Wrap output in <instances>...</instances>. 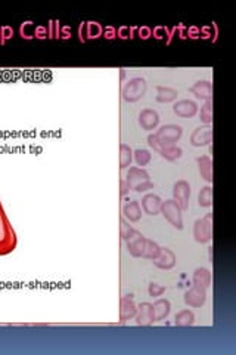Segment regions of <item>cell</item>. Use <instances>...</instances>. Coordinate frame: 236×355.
<instances>
[{"label": "cell", "instance_id": "1", "mask_svg": "<svg viewBox=\"0 0 236 355\" xmlns=\"http://www.w3.org/2000/svg\"><path fill=\"white\" fill-rule=\"evenodd\" d=\"M17 234H15V231L9 222V218L5 213L2 202H0V256L14 252L17 247Z\"/></svg>", "mask_w": 236, "mask_h": 355}, {"label": "cell", "instance_id": "2", "mask_svg": "<svg viewBox=\"0 0 236 355\" xmlns=\"http://www.w3.org/2000/svg\"><path fill=\"white\" fill-rule=\"evenodd\" d=\"M146 90H148L146 80L143 77H133L123 86L121 95L126 102H137L146 95Z\"/></svg>", "mask_w": 236, "mask_h": 355}, {"label": "cell", "instance_id": "3", "mask_svg": "<svg viewBox=\"0 0 236 355\" xmlns=\"http://www.w3.org/2000/svg\"><path fill=\"white\" fill-rule=\"evenodd\" d=\"M182 209L180 206L176 203L174 200H166L161 203V210L160 213H163V216L169 222L171 227H174L176 230H183V215H182Z\"/></svg>", "mask_w": 236, "mask_h": 355}, {"label": "cell", "instance_id": "4", "mask_svg": "<svg viewBox=\"0 0 236 355\" xmlns=\"http://www.w3.org/2000/svg\"><path fill=\"white\" fill-rule=\"evenodd\" d=\"M193 238L196 243H210L213 238V213H207L204 218L193 223Z\"/></svg>", "mask_w": 236, "mask_h": 355}, {"label": "cell", "instance_id": "5", "mask_svg": "<svg viewBox=\"0 0 236 355\" xmlns=\"http://www.w3.org/2000/svg\"><path fill=\"white\" fill-rule=\"evenodd\" d=\"M156 138L161 142V145H176V142L183 135V129L179 124H164L156 131Z\"/></svg>", "mask_w": 236, "mask_h": 355}, {"label": "cell", "instance_id": "6", "mask_svg": "<svg viewBox=\"0 0 236 355\" xmlns=\"http://www.w3.org/2000/svg\"><path fill=\"white\" fill-rule=\"evenodd\" d=\"M189 199H190V185L185 179H179L173 185V200L180 206L182 210L189 209Z\"/></svg>", "mask_w": 236, "mask_h": 355}, {"label": "cell", "instance_id": "7", "mask_svg": "<svg viewBox=\"0 0 236 355\" xmlns=\"http://www.w3.org/2000/svg\"><path fill=\"white\" fill-rule=\"evenodd\" d=\"M213 126L211 124H203L200 127H196L192 135H190V144L193 147H205V145H211L213 142Z\"/></svg>", "mask_w": 236, "mask_h": 355}, {"label": "cell", "instance_id": "8", "mask_svg": "<svg viewBox=\"0 0 236 355\" xmlns=\"http://www.w3.org/2000/svg\"><path fill=\"white\" fill-rule=\"evenodd\" d=\"M183 299H185V304L190 308H201L207 301V288L192 286L185 292Z\"/></svg>", "mask_w": 236, "mask_h": 355}, {"label": "cell", "instance_id": "9", "mask_svg": "<svg viewBox=\"0 0 236 355\" xmlns=\"http://www.w3.org/2000/svg\"><path fill=\"white\" fill-rule=\"evenodd\" d=\"M137 311V305L133 301V295H124L120 301V321L126 322L133 320Z\"/></svg>", "mask_w": 236, "mask_h": 355}, {"label": "cell", "instance_id": "10", "mask_svg": "<svg viewBox=\"0 0 236 355\" xmlns=\"http://www.w3.org/2000/svg\"><path fill=\"white\" fill-rule=\"evenodd\" d=\"M176 261H177V259H176V254H174V252H173L171 249H169V247H161L158 256H156L152 262H153V265H155L156 268L169 271L171 270V268H174Z\"/></svg>", "mask_w": 236, "mask_h": 355}, {"label": "cell", "instance_id": "11", "mask_svg": "<svg viewBox=\"0 0 236 355\" xmlns=\"http://www.w3.org/2000/svg\"><path fill=\"white\" fill-rule=\"evenodd\" d=\"M173 111L176 116L182 118H190L196 116L198 113V104L193 100H180L173 105Z\"/></svg>", "mask_w": 236, "mask_h": 355}, {"label": "cell", "instance_id": "12", "mask_svg": "<svg viewBox=\"0 0 236 355\" xmlns=\"http://www.w3.org/2000/svg\"><path fill=\"white\" fill-rule=\"evenodd\" d=\"M139 124L143 131H153L160 124V116L155 110L145 108L139 113Z\"/></svg>", "mask_w": 236, "mask_h": 355}, {"label": "cell", "instance_id": "13", "mask_svg": "<svg viewBox=\"0 0 236 355\" xmlns=\"http://www.w3.org/2000/svg\"><path fill=\"white\" fill-rule=\"evenodd\" d=\"M190 93L195 95L198 100H203V101H208V100H213V93H214V89H213V83L208 82V80H200L196 83L189 87Z\"/></svg>", "mask_w": 236, "mask_h": 355}, {"label": "cell", "instance_id": "14", "mask_svg": "<svg viewBox=\"0 0 236 355\" xmlns=\"http://www.w3.org/2000/svg\"><path fill=\"white\" fill-rule=\"evenodd\" d=\"M161 203H163V200H161L160 196H156V194H146L142 199V209L145 210L146 215L155 216L161 210Z\"/></svg>", "mask_w": 236, "mask_h": 355}, {"label": "cell", "instance_id": "15", "mask_svg": "<svg viewBox=\"0 0 236 355\" xmlns=\"http://www.w3.org/2000/svg\"><path fill=\"white\" fill-rule=\"evenodd\" d=\"M146 246V237H143L140 233H137L132 240L127 241V250L133 257H143Z\"/></svg>", "mask_w": 236, "mask_h": 355}, {"label": "cell", "instance_id": "16", "mask_svg": "<svg viewBox=\"0 0 236 355\" xmlns=\"http://www.w3.org/2000/svg\"><path fill=\"white\" fill-rule=\"evenodd\" d=\"M136 322L139 326H148L153 322V312H152V304L149 302H142L137 306L136 311Z\"/></svg>", "mask_w": 236, "mask_h": 355}, {"label": "cell", "instance_id": "17", "mask_svg": "<svg viewBox=\"0 0 236 355\" xmlns=\"http://www.w3.org/2000/svg\"><path fill=\"white\" fill-rule=\"evenodd\" d=\"M196 163H198V169H200V175L203 178L204 181H207L208 184L213 182V160L210 155L204 154L201 157L196 158Z\"/></svg>", "mask_w": 236, "mask_h": 355}, {"label": "cell", "instance_id": "18", "mask_svg": "<svg viewBox=\"0 0 236 355\" xmlns=\"http://www.w3.org/2000/svg\"><path fill=\"white\" fill-rule=\"evenodd\" d=\"M151 176L143 168H127L126 172V181L130 184V186L133 188L137 184L143 182V181H149Z\"/></svg>", "mask_w": 236, "mask_h": 355}, {"label": "cell", "instance_id": "19", "mask_svg": "<svg viewBox=\"0 0 236 355\" xmlns=\"http://www.w3.org/2000/svg\"><path fill=\"white\" fill-rule=\"evenodd\" d=\"M171 311V304L167 299H158L152 304V312H153V322L163 321L167 318Z\"/></svg>", "mask_w": 236, "mask_h": 355}, {"label": "cell", "instance_id": "20", "mask_svg": "<svg viewBox=\"0 0 236 355\" xmlns=\"http://www.w3.org/2000/svg\"><path fill=\"white\" fill-rule=\"evenodd\" d=\"M123 215H124V219H129L130 222H139L140 218H142L140 203L137 200L127 202V203L123 206Z\"/></svg>", "mask_w": 236, "mask_h": 355}, {"label": "cell", "instance_id": "21", "mask_svg": "<svg viewBox=\"0 0 236 355\" xmlns=\"http://www.w3.org/2000/svg\"><path fill=\"white\" fill-rule=\"evenodd\" d=\"M192 281H193V286L208 288L210 284H211V271L208 270V268H204V267L196 268V270L193 271Z\"/></svg>", "mask_w": 236, "mask_h": 355}, {"label": "cell", "instance_id": "22", "mask_svg": "<svg viewBox=\"0 0 236 355\" xmlns=\"http://www.w3.org/2000/svg\"><path fill=\"white\" fill-rule=\"evenodd\" d=\"M179 92L170 86H156V101L163 104H169L177 100Z\"/></svg>", "mask_w": 236, "mask_h": 355}, {"label": "cell", "instance_id": "23", "mask_svg": "<svg viewBox=\"0 0 236 355\" xmlns=\"http://www.w3.org/2000/svg\"><path fill=\"white\" fill-rule=\"evenodd\" d=\"M160 154L169 162H176L183 155V150L177 145H163L160 150Z\"/></svg>", "mask_w": 236, "mask_h": 355}, {"label": "cell", "instance_id": "24", "mask_svg": "<svg viewBox=\"0 0 236 355\" xmlns=\"http://www.w3.org/2000/svg\"><path fill=\"white\" fill-rule=\"evenodd\" d=\"M133 160V150L127 144H120V168L127 169L130 168Z\"/></svg>", "mask_w": 236, "mask_h": 355}, {"label": "cell", "instance_id": "25", "mask_svg": "<svg viewBox=\"0 0 236 355\" xmlns=\"http://www.w3.org/2000/svg\"><path fill=\"white\" fill-rule=\"evenodd\" d=\"M174 322L179 327H189L195 322V314L190 309H182L176 314Z\"/></svg>", "mask_w": 236, "mask_h": 355}, {"label": "cell", "instance_id": "26", "mask_svg": "<svg viewBox=\"0 0 236 355\" xmlns=\"http://www.w3.org/2000/svg\"><path fill=\"white\" fill-rule=\"evenodd\" d=\"M133 158H135L136 165L139 168H143V166H148L149 162L152 158V154L149 150H145V148H137L133 151Z\"/></svg>", "mask_w": 236, "mask_h": 355}, {"label": "cell", "instance_id": "27", "mask_svg": "<svg viewBox=\"0 0 236 355\" xmlns=\"http://www.w3.org/2000/svg\"><path fill=\"white\" fill-rule=\"evenodd\" d=\"M120 223H121V225H120V236H121V240H123V241H126V243H127L129 240H132V238L139 233V231L135 230V228H133L127 220L124 219V218L120 220Z\"/></svg>", "mask_w": 236, "mask_h": 355}, {"label": "cell", "instance_id": "28", "mask_svg": "<svg viewBox=\"0 0 236 355\" xmlns=\"http://www.w3.org/2000/svg\"><path fill=\"white\" fill-rule=\"evenodd\" d=\"M198 204L201 207H211L213 206V188L211 186H204L200 189L198 194Z\"/></svg>", "mask_w": 236, "mask_h": 355}, {"label": "cell", "instance_id": "29", "mask_svg": "<svg viewBox=\"0 0 236 355\" xmlns=\"http://www.w3.org/2000/svg\"><path fill=\"white\" fill-rule=\"evenodd\" d=\"M200 120L204 124H211L213 123V100L204 102V105L200 110Z\"/></svg>", "mask_w": 236, "mask_h": 355}, {"label": "cell", "instance_id": "30", "mask_svg": "<svg viewBox=\"0 0 236 355\" xmlns=\"http://www.w3.org/2000/svg\"><path fill=\"white\" fill-rule=\"evenodd\" d=\"M160 249H161V247H160V244H158L156 241L146 238V246H145V253H143V257L153 261V259L158 256V253H160Z\"/></svg>", "mask_w": 236, "mask_h": 355}, {"label": "cell", "instance_id": "31", "mask_svg": "<svg viewBox=\"0 0 236 355\" xmlns=\"http://www.w3.org/2000/svg\"><path fill=\"white\" fill-rule=\"evenodd\" d=\"M103 33V28L99 22H87V40L89 39H98Z\"/></svg>", "mask_w": 236, "mask_h": 355}, {"label": "cell", "instance_id": "32", "mask_svg": "<svg viewBox=\"0 0 236 355\" xmlns=\"http://www.w3.org/2000/svg\"><path fill=\"white\" fill-rule=\"evenodd\" d=\"M34 30H35V25H34L33 22L28 21V22L21 24L19 33H21V37H22V39L30 40V39H34Z\"/></svg>", "mask_w": 236, "mask_h": 355}, {"label": "cell", "instance_id": "33", "mask_svg": "<svg viewBox=\"0 0 236 355\" xmlns=\"http://www.w3.org/2000/svg\"><path fill=\"white\" fill-rule=\"evenodd\" d=\"M148 293H149V296H152V298H160V296H163L166 293V287L161 286V284H158V283H151L148 286Z\"/></svg>", "mask_w": 236, "mask_h": 355}, {"label": "cell", "instance_id": "34", "mask_svg": "<svg viewBox=\"0 0 236 355\" xmlns=\"http://www.w3.org/2000/svg\"><path fill=\"white\" fill-rule=\"evenodd\" d=\"M153 37L158 39V40L167 39V42H170L171 33H170V30L167 27H155V28H153Z\"/></svg>", "mask_w": 236, "mask_h": 355}, {"label": "cell", "instance_id": "35", "mask_svg": "<svg viewBox=\"0 0 236 355\" xmlns=\"http://www.w3.org/2000/svg\"><path fill=\"white\" fill-rule=\"evenodd\" d=\"M14 37V28L12 27H9V25H5V27H2L0 28V43L2 45H5L9 39H12Z\"/></svg>", "mask_w": 236, "mask_h": 355}, {"label": "cell", "instance_id": "36", "mask_svg": "<svg viewBox=\"0 0 236 355\" xmlns=\"http://www.w3.org/2000/svg\"><path fill=\"white\" fill-rule=\"evenodd\" d=\"M117 37L123 39V40L132 39L133 37V28H130V27H120L117 30Z\"/></svg>", "mask_w": 236, "mask_h": 355}, {"label": "cell", "instance_id": "37", "mask_svg": "<svg viewBox=\"0 0 236 355\" xmlns=\"http://www.w3.org/2000/svg\"><path fill=\"white\" fill-rule=\"evenodd\" d=\"M34 37H35V39H40V40H43V39H48V37H49L48 27H45V25H35V30H34Z\"/></svg>", "mask_w": 236, "mask_h": 355}, {"label": "cell", "instance_id": "38", "mask_svg": "<svg viewBox=\"0 0 236 355\" xmlns=\"http://www.w3.org/2000/svg\"><path fill=\"white\" fill-rule=\"evenodd\" d=\"M152 188H153V182H152L151 179H149V181H143V182L137 184V185L133 186L132 189H135L136 192H145V191L152 189Z\"/></svg>", "mask_w": 236, "mask_h": 355}, {"label": "cell", "instance_id": "39", "mask_svg": "<svg viewBox=\"0 0 236 355\" xmlns=\"http://www.w3.org/2000/svg\"><path fill=\"white\" fill-rule=\"evenodd\" d=\"M148 144L151 145V148H153V151L160 152V150H161V142L158 141V138H156V135L155 134H149L148 135Z\"/></svg>", "mask_w": 236, "mask_h": 355}, {"label": "cell", "instance_id": "40", "mask_svg": "<svg viewBox=\"0 0 236 355\" xmlns=\"http://www.w3.org/2000/svg\"><path fill=\"white\" fill-rule=\"evenodd\" d=\"M59 22L58 21H51L49 27H48V31H49V37H59Z\"/></svg>", "mask_w": 236, "mask_h": 355}, {"label": "cell", "instance_id": "41", "mask_svg": "<svg viewBox=\"0 0 236 355\" xmlns=\"http://www.w3.org/2000/svg\"><path fill=\"white\" fill-rule=\"evenodd\" d=\"M130 189H132V186L126 181V178H121L120 179V194H121V197H126L130 192Z\"/></svg>", "mask_w": 236, "mask_h": 355}, {"label": "cell", "instance_id": "42", "mask_svg": "<svg viewBox=\"0 0 236 355\" xmlns=\"http://www.w3.org/2000/svg\"><path fill=\"white\" fill-rule=\"evenodd\" d=\"M136 31H137V36L143 40L149 39L152 36V30L149 27H139V28H136Z\"/></svg>", "mask_w": 236, "mask_h": 355}, {"label": "cell", "instance_id": "43", "mask_svg": "<svg viewBox=\"0 0 236 355\" xmlns=\"http://www.w3.org/2000/svg\"><path fill=\"white\" fill-rule=\"evenodd\" d=\"M71 34H72V30H71V27H69V25H62V27L59 28V37H61V39H64V40L69 39V37H71Z\"/></svg>", "mask_w": 236, "mask_h": 355}, {"label": "cell", "instance_id": "44", "mask_svg": "<svg viewBox=\"0 0 236 355\" xmlns=\"http://www.w3.org/2000/svg\"><path fill=\"white\" fill-rule=\"evenodd\" d=\"M102 34H103V37H105V39L112 40V39H115V37H117V30H115L114 27H106Z\"/></svg>", "mask_w": 236, "mask_h": 355}, {"label": "cell", "instance_id": "45", "mask_svg": "<svg viewBox=\"0 0 236 355\" xmlns=\"http://www.w3.org/2000/svg\"><path fill=\"white\" fill-rule=\"evenodd\" d=\"M186 37H190V39H200L201 37V30L198 27H190L187 31H186Z\"/></svg>", "mask_w": 236, "mask_h": 355}, {"label": "cell", "instance_id": "46", "mask_svg": "<svg viewBox=\"0 0 236 355\" xmlns=\"http://www.w3.org/2000/svg\"><path fill=\"white\" fill-rule=\"evenodd\" d=\"M78 36H80V40H82V42H86V40H87V22H82V24H80Z\"/></svg>", "mask_w": 236, "mask_h": 355}, {"label": "cell", "instance_id": "47", "mask_svg": "<svg viewBox=\"0 0 236 355\" xmlns=\"http://www.w3.org/2000/svg\"><path fill=\"white\" fill-rule=\"evenodd\" d=\"M208 256H210V261L213 262V247H208Z\"/></svg>", "mask_w": 236, "mask_h": 355}]
</instances>
